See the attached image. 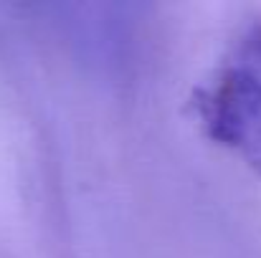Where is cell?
I'll return each instance as SVG.
<instances>
[{
  "mask_svg": "<svg viewBox=\"0 0 261 258\" xmlns=\"http://www.w3.org/2000/svg\"><path fill=\"white\" fill-rule=\"evenodd\" d=\"M205 137L261 177V23L236 41L213 84L190 101Z\"/></svg>",
  "mask_w": 261,
  "mask_h": 258,
  "instance_id": "1",
  "label": "cell"
}]
</instances>
